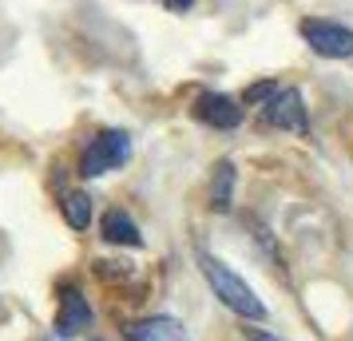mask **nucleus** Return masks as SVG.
Here are the masks:
<instances>
[{
  "label": "nucleus",
  "mask_w": 353,
  "mask_h": 341,
  "mask_svg": "<svg viewBox=\"0 0 353 341\" xmlns=\"http://www.w3.org/2000/svg\"><path fill=\"white\" fill-rule=\"evenodd\" d=\"M194 119H203L207 127L230 131L242 123V103L230 96H219V92H203V96L194 99Z\"/></svg>",
  "instance_id": "5"
},
{
  "label": "nucleus",
  "mask_w": 353,
  "mask_h": 341,
  "mask_svg": "<svg viewBox=\"0 0 353 341\" xmlns=\"http://www.w3.org/2000/svg\"><path fill=\"white\" fill-rule=\"evenodd\" d=\"M199 266H203V278L210 282L214 298H219L226 309H234V313L246 318V322H262V318H266V306L258 302V293L250 290L230 266H223V262L210 258V254H199Z\"/></svg>",
  "instance_id": "1"
},
{
  "label": "nucleus",
  "mask_w": 353,
  "mask_h": 341,
  "mask_svg": "<svg viewBox=\"0 0 353 341\" xmlns=\"http://www.w3.org/2000/svg\"><path fill=\"white\" fill-rule=\"evenodd\" d=\"M230 198H234V167L219 163L210 179V211H230Z\"/></svg>",
  "instance_id": "9"
},
{
  "label": "nucleus",
  "mask_w": 353,
  "mask_h": 341,
  "mask_svg": "<svg viewBox=\"0 0 353 341\" xmlns=\"http://www.w3.org/2000/svg\"><path fill=\"white\" fill-rule=\"evenodd\" d=\"M159 4H163V8H171V12H187L194 0H159Z\"/></svg>",
  "instance_id": "12"
},
{
  "label": "nucleus",
  "mask_w": 353,
  "mask_h": 341,
  "mask_svg": "<svg viewBox=\"0 0 353 341\" xmlns=\"http://www.w3.org/2000/svg\"><path fill=\"white\" fill-rule=\"evenodd\" d=\"M99 234H103L112 246H143V234H139V227H135V223H131L123 211H108V214H103Z\"/></svg>",
  "instance_id": "8"
},
{
  "label": "nucleus",
  "mask_w": 353,
  "mask_h": 341,
  "mask_svg": "<svg viewBox=\"0 0 353 341\" xmlns=\"http://www.w3.org/2000/svg\"><path fill=\"white\" fill-rule=\"evenodd\" d=\"M274 92H278V83H270V80H266V83H250L242 99H246V103H254V107H262V103H270V99H274Z\"/></svg>",
  "instance_id": "11"
},
{
  "label": "nucleus",
  "mask_w": 353,
  "mask_h": 341,
  "mask_svg": "<svg viewBox=\"0 0 353 341\" xmlns=\"http://www.w3.org/2000/svg\"><path fill=\"white\" fill-rule=\"evenodd\" d=\"M131 155V139L128 131H99L96 139L88 143L80 159V175L83 179H99V175H108V171H119Z\"/></svg>",
  "instance_id": "2"
},
{
  "label": "nucleus",
  "mask_w": 353,
  "mask_h": 341,
  "mask_svg": "<svg viewBox=\"0 0 353 341\" xmlns=\"http://www.w3.org/2000/svg\"><path fill=\"white\" fill-rule=\"evenodd\" d=\"M92 325V306L80 290H68L64 302H60V313H56V333L60 338H76Z\"/></svg>",
  "instance_id": "7"
},
{
  "label": "nucleus",
  "mask_w": 353,
  "mask_h": 341,
  "mask_svg": "<svg viewBox=\"0 0 353 341\" xmlns=\"http://www.w3.org/2000/svg\"><path fill=\"white\" fill-rule=\"evenodd\" d=\"M262 123H266V127H278V131H298V135H305L310 123H305L302 92H294V87H278L270 103H262Z\"/></svg>",
  "instance_id": "4"
},
{
  "label": "nucleus",
  "mask_w": 353,
  "mask_h": 341,
  "mask_svg": "<svg viewBox=\"0 0 353 341\" xmlns=\"http://www.w3.org/2000/svg\"><path fill=\"white\" fill-rule=\"evenodd\" d=\"M60 211H64L72 230H88V223H92V198L83 195V191H68L64 203H60Z\"/></svg>",
  "instance_id": "10"
},
{
  "label": "nucleus",
  "mask_w": 353,
  "mask_h": 341,
  "mask_svg": "<svg viewBox=\"0 0 353 341\" xmlns=\"http://www.w3.org/2000/svg\"><path fill=\"white\" fill-rule=\"evenodd\" d=\"M246 341H278V338H270L266 329H254V322H250V329H246Z\"/></svg>",
  "instance_id": "13"
},
{
  "label": "nucleus",
  "mask_w": 353,
  "mask_h": 341,
  "mask_svg": "<svg viewBox=\"0 0 353 341\" xmlns=\"http://www.w3.org/2000/svg\"><path fill=\"white\" fill-rule=\"evenodd\" d=\"M302 40L325 60H350L353 56V32L334 20H302Z\"/></svg>",
  "instance_id": "3"
},
{
  "label": "nucleus",
  "mask_w": 353,
  "mask_h": 341,
  "mask_svg": "<svg viewBox=\"0 0 353 341\" xmlns=\"http://www.w3.org/2000/svg\"><path fill=\"white\" fill-rule=\"evenodd\" d=\"M123 338L128 341H191L187 329H183V322H179V318H167V313L131 322L128 329H123Z\"/></svg>",
  "instance_id": "6"
}]
</instances>
